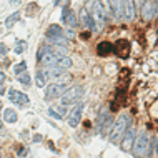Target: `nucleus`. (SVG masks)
<instances>
[{
  "mask_svg": "<svg viewBox=\"0 0 158 158\" xmlns=\"http://www.w3.org/2000/svg\"><path fill=\"white\" fill-rule=\"evenodd\" d=\"M38 58L40 62L47 67H57V68H70L72 67V60L68 57H60L55 52H52L50 47H42L38 50Z\"/></svg>",
  "mask_w": 158,
  "mask_h": 158,
  "instance_id": "1",
  "label": "nucleus"
},
{
  "mask_svg": "<svg viewBox=\"0 0 158 158\" xmlns=\"http://www.w3.org/2000/svg\"><path fill=\"white\" fill-rule=\"evenodd\" d=\"M130 123H131L130 115H120V117L115 120L113 127L110 128V142L112 143L120 142V140L123 138V135H125V131L130 128Z\"/></svg>",
  "mask_w": 158,
  "mask_h": 158,
  "instance_id": "2",
  "label": "nucleus"
},
{
  "mask_svg": "<svg viewBox=\"0 0 158 158\" xmlns=\"http://www.w3.org/2000/svg\"><path fill=\"white\" fill-rule=\"evenodd\" d=\"M133 156L136 158H147L148 153H150V136L145 130H142L138 135L135 136V142H133Z\"/></svg>",
  "mask_w": 158,
  "mask_h": 158,
  "instance_id": "3",
  "label": "nucleus"
},
{
  "mask_svg": "<svg viewBox=\"0 0 158 158\" xmlns=\"http://www.w3.org/2000/svg\"><path fill=\"white\" fill-rule=\"evenodd\" d=\"M88 7H90V10H87V12L90 14L92 20L95 22L97 30H102L105 22H106V10H105L103 3L102 2H88Z\"/></svg>",
  "mask_w": 158,
  "mask_h": 158,
  "instance_id": "4",
  "label": "nucleus"
},
{
  "mask_svg": "<svg viewBox=\"0 0 158 158\" xmlns=\"http://www.w3.org/2000/svg\"><path fill=\"white\" fill-rule=\"evenodd\" d=\"M158 14V2H143L142 3V17L145 22H150Z\"/></svg>",
  "mask_w": 158,
  "mask_h": 158,
  "instance_id": "5",
  "label": "nucleus"
},
{
  "mask_svg": "<svg viewBox=\"0 0 158 158\" xmlns=\"http://www.w3.org/2000/svg\"><path fill=\"white\" fill-rule=\"evenodd\" d=\"M83 95V88L82 87H73L70 90H67V93L62 95V103L68 105V103H73V102L80 100V97Z\"/></svg>",
  "mask_w": 158,
  "mask_h": 158,
  "instance_id": "6",
  "label": "nucleus"
},
{
  "mask_svg": "<svg viewBox=\"0 0 158 158\" xmlns=\"http://www.w3.org/2000/svg\"><path fill=\"white\" fill-rule=\"evenodd\" d=\"M135 130L133 128H128V130L125 131V135H123V138H122V150L123 152H130L131 150V147H133V142H135Z\"/></svg>",
  "mask_w": 158,
  "mask_h": 158,
  "instance_id": "7",
  "label": "nucleus"
},
{
  "mask_svg": "<svg viewBox=\"0 0 158 158\" xmlns=\"http://www.w3.org/2000/svg\"><path fill=\"white\" fill-rule=\"evenodd\" d=\"M67 90V87L65 85H60V83H52L48 88H47V98H57V97H60L63 95V92Z\"/></svg>",
  "mask_w": 158,
  "mask_h": 158,
  "instance_id": "8",
  "label": "nucleus"
},
{
  "mask_svg": "<svg viewBox=\"0 0 158 158\" xmlns=\"http://www.w3.org/2000/svg\"><path fill=\"white\" fill-rule=\"evenodd\" d=\"M8 97H10V100L14 102V103L20 105V106H23V105L28 103V97L23 95V93H20V92H17V90H14V88L8 90Z\"/></svg>",
  "mask_w": 158,
  "mask_h": 158,
  "instance_id": "9",
  "label": "nucleus"
},
{
  "mask_svg": "<svg viewBox=\"0 0 158 158\" xmlns=\"http://www.w3.org/2000/svg\"><path fill=\"white\" fill-rule=\"evenodd\" d=\"M80 23L85 25L87 28H90V30H97V25L92 20V17L87 12V8H82V10H80Z\"/></svg>",
  "mask_w": 158,
  "mask_h": 158,
  "instance_id": "10",
  "label": "nucleus"
},
{
  "mask_svg": "<svg viewBox=\"0 0 158 158\" xmlns=\"http://www.w3.org/2000/svg\"><path fill=\"white\" fill-rule=\"evenodd\" d=\"M82 112H83V103L77 105L73 110H72L70 113V118H68V123H70V127H77L80 122V117H82Z\"/></svg>",
  "mask_w": 158,
  "mask_h": 158,
  "instance_id": "11",
  "label": "nucleus"
},
{
  "mask_svg": "<svg viewBox=\"0 0 158 158\" xmlns=\"http://www.w3.org/2000/svg\"><path fill=\"white\" fill-rule=\"evenodd\" d=\"M123 19L127 22H131L135 19V3L133 2H123Z\"/></svg>",
  "mask_w": 158,
  "mask_h": 158,
  "instance_id": "12",
  "label": "nucleus"
},
{
  "mask_svg": "<svg viewBox=\"0 0 158 158\" xmlns=\"http://www.w3.org/2000/svg\"><path fill=\"white\" fill-rule=\"evenodd\" d=\"M108 5L113 8V15H115V19H117V20L123 19V2H118V0H113V2H110Z\"/></svg>",
  "mask_w": 158,
  "mask_h": 158,
  "instance_id": "13",
  "label": "nucleus"
},
{
  "mask_svg": "<svg viewBox=\"0 0 158 158\" xmlns=\"http://www.w3.org/2000/svg\"><path fill=\"white\" fill-rule=\"evenodd\" d=\"M63 20L70 25V27H77L78 25V20H77V15L73 14V10H68V8H65L63 10Z\"/></svg>",
  "mask_w": 158,
  "mask_h": 158,
  "instance_id": "14",
  "label": "nucleus"
},
{
  "mask_svg": "<svg viewBox=\"0 0 158 158\" xmlns=\"http://www.w3.org/2000/svg\"><path fill=\"white\" fill-rule=\"evenodd\" d=\"M97 50H98V55H102V57H103V55H110L113 52V45L108 44V42H102V44L97 47Z\"/></svg>",
  "mask_w": 158,
  "mask_h": 158,
  "instance_id": "15",
  "label": "nucleus"
},
{
  "mask_svg": "<svg viewBox=\"0 0 158 158\" xmlns=\"http://www.w3.org/2000/svg\"><path fill=\"white\" fill-rule=\"evenodd\" d=\"M47 37H48V40L50 38H57V37H63V30H62V27H58V25H52V27L47 30Z\"/></svg>",
  "mask_w": 158,
  "mask_h": 158,
  "instance_id": "16",
  "label": "nucleus"
},
{
  "mask_svg": "<svg viewBox=\"0 0 158 158\" xmlns=\"http://www.w3.org/2000/svg\"><path fill=\"white\" fill-rule=\"evenodd\" d=\"M3 120L8 122V123H14V122H17V113H15L12 108H7L5 112H3Z\"/></svg>",
  "mask_w": 158,
  "mask_h": 158,
  "instance_id": "17",
  "label": "nucleus"
},
{
  "mask_svg": "<svg viewBox=\"0 0 158 158\" xmlns=\"http://www.w3.org/2000/svg\"><path fill=\"white\" fill-rule=\"evenodd\" d=\"M44 73L48 75V77H57V78H58L60 75H63V70H62V68H57V67H48Z\"/></svg>",
  "mask_w": 158,
  "mask_h": 158,
  "instance_id": "18",
  "label": "nucleus"
},
{
  "mask_svg": "<svg viewBox=\"0 0 158 158\" xmlns=\"http://www.w3.org/2000/svg\"><path fill=\"white\" fill-rule=\"evenodd\" d=\"M19 19H20V12H15L14 15H10V17H8V19H7L5 25H7L8 28H10V27H12V25H14L15 22H19Z\"/></svg>",
  "mask_w": 158,
  "mask_h": 158,
  "instance_id": "19",
  "label": "nucleus"
},
{
  "mask_svg": "<svg viewBox=\"0 0 158 158\" xmlns=\"http://www.w3.org/2000/svg\"><path fill=\"white\" fill-rule=\"evenodd\" d=\"M112 122H113V118L110 117V115H106V117H105V120L102 122V123H103V127H102V130H103V133H106V131H110V127H112Z\"/></svg>",
  "mask_w": 158,
  "mask_h": 158,
  "instance_id": "20",
  "label": "nucleus"
},
{
  "mask_svg": "<svg viewBox=\"0 0 158 158\" xmlns=\"http://www.w3.org/2000/svg\"><path fill=\"white\" fill-rule=\"evenodd\" d=\"M45 78H47L45 73L38 70L37 72V85H38V87H44V85H45Z\"/></svg>",
  "mask_w": 158,
  "mask_h": 158,
  "instance_id": "21",
  "label": "nucleus"
},
{
  "mask_svg": "<svg viewBox=\"0 0 158 158\" xmlns=\"http://www.w3.org/2000/svg\"><path fill=\"white\" fill-rule=\"evenodd\" d=\"M19 80H20L23 85H30V77H28V73H22V75L19 77Z\"/></svg>",
  "mask_w": 158,
  "mask_h": 158,
  "instance_id": "22",
  "label": "nucleus"
},
{
  "mask_svg": "<svg viewBox=\"0 0 158 158\" xmlns=\"http://www.w3.org/2000/svg\"><path fill=\"white\" fill-rule=\"evenodd\" d=\"M23 70H27V63L25 62H22V63H19L15 68H14V72L15 73H20V72H23Z\"/></svg>",
  "mask_w": 158,
  "mask_h": 158,
  "instance_id": "23",
  "label": "nucleus"
},
{
  "mask_svg": "<svg viewBox=\"0 0 158 158\" xmlns=\"http://www.w3.org/2000/svg\"><path fill=\"white\" fill-rule=\"evenodd\" d=\"M25 47H27V44H25V42H19V44H17V48H15V52H17V53H22Z\"/></svg>",
  "mask_w": 158,
  "mask_h": 158,
  "instance_id": "24",
  "label": "nucleus"
},
{
  "mask_svg": "<svg viewBox=\"0 0 158 158\" xmlns=\"http://www.w3.org/2000/svg\"><path fill=\"white\" fill-rule=\"evenodd\" d=\"M48 113L52 115V117L55 118V120H62V117H60V115H58L57 112H53V110H48Z\"/></svg>",
  "mask_w": 158,
  "mask_h": 158,
  "instance_id": "25",
  "label": "nucleus"
},
{
  "mask_svg": "<svg viewBox=\"0 0 158 158\" xmlns=\"http://www.w3.org/2000/svg\"><path fill=\"white\" fill-rule=\"evenodd\" d=\"M5 52H7V47L3 44H0V53H5Z\"/></svg>",
  "mask_w": 158,
  "mask_h": 158,
  "instance_id": "26",
  "label": "nucleus"
},
{
  "mask_svg": "<svg viewBox=\"0 0 158 158\" xmlns=\"http://www.w3.org/2000/svg\"><path fill=\"white\" fill-rule=\"evenodd\" d=\"M5 82V75L2 73V72H0V87H2V83Z\"/></svg>",
  "mask_w": 158,
  "mask_h": 158,
  "instance_id": "27",
  "label": "nucleus"
},
{
  "mask_svg": "<svg viewBox=\"0 0 158 158\" xmlns=\"http://www.w3.org/2000/svg\"><path fill=\"white\" fill-rule=\"evenodd\" d=\"M33 140H35V142H40V140H42V135H35V136H33Z\"/></svg>",
  "mask_w": 158,
  "mask_h": 158,
  "instance_id": "28",
  "label": "nucleus"
},
{
  "mask_svg": "<svg viewBox=\"0 0 158 158\" xmlns=\"http://www.w3.org/2000/svg\"><path fill=\"white\" fill-rule=\"evenodd\" d=\"M3 93H5V88H3V87H0V95H3Z\"/></svg>",
  "mask_w": 158,
  "mask_h": 158,
  "instance_id": "29",
  "label": "nucleus"
},
{
  "mask_svg": "<svg viewBox=\"0 0 158 158\" xmlns=\"http://www.w3.org/2000/svg\"><path fill=\"white\" fill-rule=\"evenodd\" d=\"M2 127H3V125H2V122H0V130H2Z\"/></svg>",
  "mask_w": 158,
  "mask_h": 158,
  "instance_id": "30",
  "label": "nucleus"
},
{
  "mask_svg": "<svg viewBox=\"0 0 158 158\" xmlns=\"http://www.w3.org/2000/svg\"><path fill=\"white\" fill-rule=\"evenodd\" d=\"M0 158H3V156H2V155H0Z\"/></svg>",
  "mask_w": 158,
  "mask_h": 158,
  "instance_id": "31",
  "label": "nucleus"
}]
</instances>
